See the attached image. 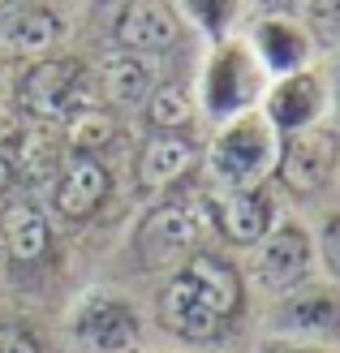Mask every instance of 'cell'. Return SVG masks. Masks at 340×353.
Here are the masks:
<instances>
[{
  "instance_id": "6da1fadb",
  "label": "cell",
  "mask_w": 340,
  "mask_h": 353,
  "mask_svg": "<svg viewBox=\"0 0 340 353\" xmlns=\"http://www.w3.org/2000/svg\"><path fill=\"white\" fill-rule=\"evenodd\" d=\"M246 314V276L224 254L194 250L164 276L155 293V319L186 345H216Z\"/></svg>"
},
{
  "instance_id": "7a4b0ae2",
  "label": "cell",
  "mask_w": 340,
  "mask_h": 353,
  "mask_svg": "<svg viewBox=\"0 0 340 353\" xmlns=\"http://www.w3.org/2000/svg\"><path fill=\"white\" fill-rule=\"evenodd\" d=\"M203 233H211V194H159L134 228V259L142 272H172L181 259L203 250Z\"/></svg>"
},
{
  "instance_id": "3957f363",
  "label": "cell",
  "mask_w": 340,
  "mask_h": 353,
  "mask_svg": "<svg viewBox=\"0 0 340 353\" xmlns=\"http://www.w3.org/2000/svg\"><path fill=\"white\" fill-rule=\"evenodd\" d=\"M95 69L78 57H34L17 78V108L30 121L61 125L95 103Z\"/></svg>"
},
{
  "instance_id": "277c9868",
  "label": "cell",
  "mask_w": 340,
  "mask_h": 353,
  "mask_svg": "<svg viewBox=\"0 0 340 353\" xmlns=\"http://www.w3.org/2000/svg\"><path fill=\"white\" fill-rule=\"evenodd\" d=\"M276 147H280V134L272 130V121L250 108L241 117L220 121V134L207 147V168L224 190L259 185L276 168Z\"/></svg>"
},
{
  "instance_id": "5b68a950",
  "label": "cell",
  "mask_w": 340,
  "mask_h": 353,
  "mask_svg": "<svg viewBox=\"0 0 340 353\" xmlns=\"http://www.w3.org/2000/svg\"><path fill=\"white\" fill-rule=\"evenodd\" d=\"M267 91V69L250 52L246 39H216V52L203 69V112L211 121H228L250 112Z\"/></svg>"
},
{
  "instance_id": "8992f818",
  "label": "cell",
  "mask_w": 340,
  "mask_h": 353,
  "mask_svg": "<svg viewBox=\"0 0 340 353\" xmlns=\"http://www.w3.org/2000/svg\"><path fill=\"white\" fill-rule=\"evenodd\" d=\"M340 168V134L323 121H314L306 130H293V134H280V147H276V185L293 199H314L332 185V176Z\"/></svg>"
},
{
  "instance_id": "52a82bcc",
  "label": "cell",
  "mask_w": 340,
  "mask_h": 353,
  "mask_svg": "<svg viewBox=\"0 0 340 353\" xmlns=\"http://www.w3.org/2000/svg\"><path fill=\"white\" fill-rule=\"evenodd\" d=\"M314 268V233L301 220H276L267 237L254 245V263L250 276L267 293H289L310 280Z\"/></svg>"
},
{
  "instance_id": "ba28073f",
  "label": "cell",
  "mask_w": 340,
  "mask_h": 353,
  "mask_svg": "<svg viewBox=\"0 0 340 353\" xmlns=\"http://www.w3.org/2000/svg\"><path fill=\"white\" fill-rule=\"evenodd\" d=\"M74 341L95 353H138L142 345V314L134 302L117 293H86L69 314Z\"/></svg>"
},
{
  "instance_id": "9c48e42d",
  "label": "cell",
  "mask_w": 340,
  "mask_h": 353,
  "mask_svg": "<svg viewBox=\"0 0 340 353\" xmlns=\"http://www.w3.org/2000/svg\"><path fill=\"white\" fill-rule=\"evenodd\" d=\"M276 332L280 336H306V341H323L340 345V285H297L289 293H280L276 306Z\"/></svg>"
},
{
  "instance_id": "30bf717a",
  "label": "cell",
  "mask_w": 340,
  "mask_h": 353,
  "mask_svg": "<svg viewBox=\"0 0 340 353\" xmlns=\"http://www.w3.org/2000/svg\"><path fill=\"white\" fill-rule=\"evenodd\" d=\"M272 224H276V199L267 181L237 185V190H224L220 199H211V233H220L228 245L254 250Z\"/></svg>"
},
{
  "instance_id": "8fae6325",
  "label": "cell",
  "mask_w": 340,
  "mask_h": 353,
  "mask_svg": "<svg viewBox=\"0 0 340 353\" xmlns=\"http://www.w3.org/2000/svg\"><path fill=\"white\" fill-rule=\"evenodd\" d=\"M112 194V172L99 155H65L52 176V211L69 224L91 220Z\"/></svg>"
},
{
  "instance_id": "7c38bea8",
  "label": "cell",
  "mask_w": 340,
  "mask_h": 353,
  "mask_svg": "<svg viewBox=\"0 0 340 353\" xmlns=\"http://www.w3.org/2000/svg\"><path fill=\"white\" fill-rule=\"evenodd\" d=\"M203 151L190 134H151L138 151L134 164V185L142 199H159V194H172L186 176L199 168Z\"/></svg>"
},
{
  "instance_id": "4fadbf2b",
  "label": "cell",
  "mask_w": 340,
  "mask_h": 353,
  "mask_svg": "<svg viewBox=\"0 0 340 353\" xmlns=\"http://www.w3.org/2000/svg\"><path fill=\"white\" fill-rule=\"evenodd\" d=\"M112 39H117V48L138 52V57L168 52L181 39V13L172 9V0H121Z\"/></svg>"
},
{
  "instance_id": "5bb4252c",
  "label": "cell",
  "mask_w": 340,
  "mask_h": 353,
  "mask_svg": "<svg viewBox=\"0 0 340 353\" xmlns=\"http://www.w3.org/2000/svg\"><path fill=\"white\" fill-rule=\"evenodd\" d=\"M263 99H267L263 117L272 121V130L276 134H293V130H306V125H314V121L323 117L328 86L306 65V69H293V74H280L272 82V91H263Z\"/></svg>"
},
{
  "instance_id": "9a60e30c",
  "label": "cell",
  "mask_w": 340,
  "mask_h": 353,
  "mask_svg": "<svg viewBox=\"0 0 340 353\" xmlns=\"http://www.w3.org/2000/svg\"><path fill=\"white\" fill-rule=\"evenodd\" d=\"M0 245H5V259L17 263V268L48 263L57 254V233H52V220L43 216V207L30 199L0 203Z\"/></svg>"
},
{
  "instance_id": "2e32d148",
  "label": "cell",
  "mask_w": 340,
  "mask_h": 353,
  "mask_svg": "<svg viewBox=\"0 0 340 353\" xmlns=\"http://www.w3.org/2000/svg\"><path fill=\"white\" fill-rule=\"evenodd\" d=\"M250 52L259 57V65L267 74L280 78V74H293V69H306L314 43H310L306 26H297L293 17H284V13H272L250 34Z\"/></svg>"
},
{
  "instance_id": "e0dca14e",
  "label": "cell",
  "mask_w": 340,
  "mask_h": 353,
  "mask_svg": "<svg viewBox=\"0 0 340 353\" xmlns=\"http://www.w3.org/2000/svg\"><path fill=\"white\" fill-rule=\"evenodd\" d=\"M65 34V17L48 5H9L0 13V48L17 57H48Z\"/></svg>"
},
{
  "instance_id": "ac0fdd59",
  "label": "cell",
  "mask_w": 340,
  "mask_h": 353,
  "mask_svg": "<svg viewBox=\"0 0 340 353\" xmlns=\"http://www.w3.org/2000/svg\"><path fill=\"white\" fill-rule=\"evenodd\" d=\"M151 86H155V74H151L147 57L125 52V48L108 52L95 69V91L108 103H117V108H138V103L151 95Z\"/></svg>"
},
{
  "instance_id": "d6986e66",
  "label": "cell",
  "mask_w": 340,
  "mask_h": 353,
  "mask_svg": "<svg viewBox=\"0 0 340 353\" xmlns=\"http://www.w3.org/2000/svg\"><path fill=\"white\" fill-rule=\"evenodd\" d=\"M142 117H147L151 134H186L199 117V103L186 86L164 82V86H151V95L142 99Z\"/></svg>"
},
{
  "instance_id": "ffe728a7",
  "label": "cell",
  "mask_w": 340,
  "mask_h": 353,
  "mask_svg": "<svg viewBox=\"0 0 340 353\" xmlns=\"http://www.w3.org/2000/svg\"><path fill=\"white\" fill-rule=\"evenodd\" d=\"M61 143L69 155H99L117 143V117L103 112L99 103L74 112L69 121H61Z\"/></svg>"
},
{
  "instance_id": "44dd1931",
  "label": "cell",
  "mask_w": 340,
  "mask_h": 353,
  "mask_svg": "<svg viewBox=\"0 0 340 353\" xmlns=\"http://www.w3.org/2000/svg\"><path fill=\"white\" fill-rule=\"evenodd\" d=\"M172 9H181L203 34H211V39H228V30L241 13V0H177Z\"/></svg>"
},
{
  "instance_id": "7402d4cb",
  "label": "cell",
  "mask_w": 340,
  "mask_h": 353,
  "mask_svg": "<svg viewBox=\"0 0 340 353\" xmlns=\"http://www.w3.org/2000/svg\"><path fill=\"white\" fill-rule=\"evenodd\" d=\"M306 34L310 43L340 48V0H306Z\"/></svg>"
},
{
  "instance_id": "603a6c76",
  "label": "cell",
  "mask_w": 340,
  "mask_h": 353,
  "mask_svg": "<svg viewBox=\"0 0 340 353\" xmlns=\"http://www.w3.org/2000/svg\"><path fill=\"white\" fill-rule=\"evenodd\" d=\"M314 263H323V272L340 285V211H332V216L323 220V228H319V237H314Z\"/></svg>"
},
{
  "instance_id": "cb8c5ba5",
  "label": "cell",
  "mask_w": 340,
  "mask_h": 353,
  "mask_svg": "<svg viewBox=\"0 0 340 353\" xmlns=\"http://www.w3.org/2000/svg\"><path fill=\"white\" fill-rule=\"evenodd\" d=\"M0 353H43V345H39V336H34L26 323L0 319Z\"/></svg>"
},
{
  "instance_id": "d4e9b609",
  "label": "cell",
  "mask_w": 340,
  "mask_h": 353,
  "mask_svg": "<svg viewBox=\"0 0 340 353\" xmlns=\"http://www.w3.org/2000/svg\"><path fill=\"white\" fill-rule=\"evenodd\" d=\"M259 353H340V345H323V341H306V336H267L259 345Z\"/></svg>"
},
{
  "instance_id": "484cf974",
  "label": "cell",
  "mask_w": 340,
  "mask_h": 353,
  "mask_svg": "<svg viewBox=\"0 0 340 353\" xmlns=\"http://www.w3.org/2000/svg\"><path fill=\"white\" fill-rule=\"evenodd\" d=\"M13 185H17V164H13V155L0 151V199H5Z\"/></svg>"
},
{
  "instance_id": "4316f807",
  "label": "cell",
  "mask_w": 340,
  "mask_h": 353,
  "mask_svg": "<svg viewBox=\"0 0 340 353\" xmlns=\"http://www.w3.org/2000/svg\"><path fill=\"white\" fill-rule=\"evenodd\" d=\"M263 9H272V13H293V9H301L306 0H259Z\"/></svg>"
},
{
  "instance_id": "83f0119b",
  "label": "cell",
  "mask_w": 340,
  "mask_h": 353,
  "mask_svg": "<svg viewBox=\"0 0 340 353\" xmlns=\"http://www.w3.org/2000/svg\"><path fill=\"white\" fill-rule=\"evenodd\" d=\"M336 99H340V65H336Z\"/></svg>"
},
{
  "instance_id": "f1b7e54d",
  "label": "cell",
  "mask_w": 340,
  "mask_h": 353,
  "mask_svg": "<svg viewBox=\"0 0 340 353\" xmlns=\"http://www.w3.org/2000/svg\"><path fill=\"white\" fill-rule=\"evenodd\" d=\"M9 5H17V0H0V13H5V9H9Z\"/></svg>"
},
{
  "instance_id": "f546056e",
  "label": "cell",
  "mask_w": 340,
  "mask_h": 353,
  "mask_svg": "<svg viewBox=\"0 0 340 353\" xmlns=\"http://www.w3.org/2000/svg\"><path fill=\"white\" fill-rule=\"evenodd\" d=\"M151 353H172V349H151Z\"/></svg>"
},
{
  "instance_id": "4dcf8cb0",
  "label": "cell",
  "mask_w": 340,
  "mask_h": 353,
  "mask_svg": "<svg viewBox=\"0 0 340 353\" xmlns=\"http://www.w3.org/2000/svg\"><path fill=\"white\" fill-rule=\"evenodd\" d=\"M0 263H5V245H0Z\"/></svg>"
},
{
  "instance_id": "1f68e13d",
  "label": "cell",
  "mask_w": 340,
  "mask_h": 353,
  "mask_svg": "<svg viewBox=\"0 0 340 353\" xmlns=\"http://www.w3.org/2000/svg\"><path fill=\"white\" fill-rule=\"evenodd\" d=\"M99 5H103V0H99Z\"/></svg>"
}]
</instances>
